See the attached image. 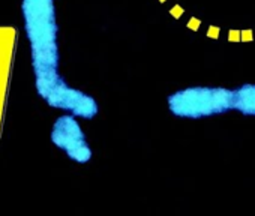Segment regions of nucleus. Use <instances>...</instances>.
<instances>
[{
    "label": "nucleus",
    "mask_w": 255,
    "mask_h": 216,
    "mask_svg": "<svg viewBox=\"0 0 255 216\" xmlns=\"http://www.w3.org/2000/svg\"><path fill=\"white\" fill-rule=\"evenodd\" d=\"M21 17L30 48L35 89L42 99L62 75L59 71V26L54 0H21Z\"/></svg>",
    "instance_id": "f257e3e1"
},
{
    "label": "nucleus",
    "mask_w": 255,
    "mask_h": 216,
    "mask_svg": "<svg viewBox=\"0 0 255 216\" xmlns=\"http://www.w3.org/2000/svg\"><path fill=\"white\" fill-rule=\"evenodd\" d=\"M168 108L177 117L201 119L234 110V90L225 87H188L168 96Z\"/></svg>",
    "instance_id": "f03ea898"
},
{
    "label": "nucleus",
    "mask_w": 255,
    "mask_h": 216,
    "mask_svg": "<svg viewBox=\"0 0 255 216\" xmlns=\"http://www.w3.org/2000/svg\"><path fill=\"white\" fill-rule=\"evenodd\" d=\"M50 138L51 143L57 149L63 150L71 161L77 164H86L92 159V149L77 117L72 114L66 113L57 117V120L53 123Z\"/></svg>",
    "instance_id": "7ed1b4c3"
},
{
    "label": "nucleus",
    "mask_w": 255,
    "mask_h": 216,
    "mask_svg": "<svg viewBox=\"0 0 255 216\" xmlns=\"http://www.w3.org/2000/svg\"><path fill=\"white\" fill-rule=\"evenodd\" d=\"M51 108L62 110L80 119L90 120L98 114V102L87 93L71 87L62 77L42 98Z\"/></svg>",
    "instance_id": "20e7f679"
},
{
    "label": "nucleus",
    "mask_w": 255,
    "mask_h": 216,
    "mask_svg": "<svg viewBox=\"0 0 255 216\" xmlns=\"http://www.w3.org/2000/svg\"><path fill=\"white\" fill-rule=\"evenodd\" d=\"M234 110L245 116H255V84H243L234 90Z\"/></svg>",
    "instance_id": "39448f33"
},
{
    "label": "nucleus",
    "mask_w": 255,
    "mask_h": 216,
    "mask_svg": "<svg viewBox=\"0 0 255 216\" xmlns=\"http://www.w3.org/2000/svg\"><path fill=\"white\" fill-rule=\"evenodd\" d=\"M218 35H219V29H216V27H210V30H209V36H210V38H218Z\"/></svg>",
    "instance_id": "423d86ee"
},
{
    "label": "nucleus",
    "mask_w": 255,
    "mask_h": 216,
    "mask_svg": "<svg viewBox=\"0 0 255 216\" xmlns=\"http://www.w3.org/2000/svg\"><path fill=\"white\" fill-rule=\"evenodd\" d=\"M161 2H165V0H161Z\"/></svg>",
    "instance_id": "0eeeda50"
}]
</instances>
